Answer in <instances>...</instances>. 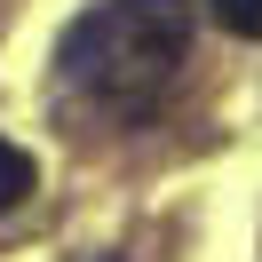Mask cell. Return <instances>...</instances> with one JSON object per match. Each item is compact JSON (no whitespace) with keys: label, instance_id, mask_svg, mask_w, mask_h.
<instances>
[{"label":"cell","instance_id":"3957f363","mask_svg":"<svg viewBox=\"0 0 262 262\" xmlns=\"http://www.w3.org/2000/svg\"><path fill=\"white\" fill-rule=\"evenodd\" d=\"M207 8H214V24H223V32L262 40V0H207Z\"/></svg>","mask_w":262,"mask_h":262},{"label":"cell","instance_id":"7a4b0ae2","mask_svg":"<svg viewBox=\"0 0 262 262\" xmlns=\"http://www.w3.org/2000/svg\"><path fill=\"white\" fill-rule=\"evenodd\" d=\"M32 183H40L32 151H16V143H0V214H16L24 199H32Z\"/></svg>","mask_w":262,"mask_h":262},{"label":"cell","instance_id":"6da1fadb","mask_svg":"<svg viewBox=\"0 0 262 262\" xmlns=\"http://www.w3.org/2000/svg\"><path fill=\"white\" fill-rule=\"evenodd\" d=\"M191 56V0H103L64 32V88L96 103H143Z\"/></svg>","mask_w":262,"mask_h":262}]
</instances>
